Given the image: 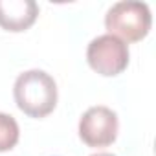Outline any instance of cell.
Here are the masks:
<instances>
[{
    "mask_svg": "<svg viewBox=\"0 0 156 156\" xmlns=\"http://www.w3.org/2000/svg\"><path fill=\"white\" fill-rule=\"evenodd\" d=\"M39 17V6L33 0H0V28L20 33L30 30Z\"/></svg>",
    "mask_w": 156,
    "mask_h": 156,
    "instance_id": "5",
    "label": "cell"
},
{
    "mask_svg": "<svg viewBox=\"0 0 156 156\" xmlns=\"http://www.w3.org/2000/svg\"><path fill=\"white\" fill-rule=\"evenodd\" d=\"M13 98L26 116L41 119L57 107V83L44 70H28L17 77Z\"/></svg>",
    "mask_w": 156,
    "mask_h": 156,
    "instance_id": "1",
    "label": "cell"
},
{
    "mask_svg": "<svg viewBox=\"0 0 156 156\" xmlns=\"http://www.w3.org/2000/svg\"><path fill=\"white\" fill-rule=\"evenodd\" d=\"M152 15L145 2H116L105 15V28L108 35L127 42H140L151 31Z\"/></svg>",
    "mask_w": 156,
    "mask_h": 156,
    "instance_id": "2",
    "label": "cell"
},
{
    "mask_svg": "<svg viewBox=\"0 0 156 156\" xmlns=\"http://www.w3.org/2000/svg\"><path fill=\"white\" fill-rule=\"evenodd\" d=\"M119 130L118 114L105 107H90L79 119V138L92 149H103L116 141Z\"/></svg>",
    "mask_w": 156,
    "mask_h": 156,
    "instance_id": "4",
    "label": "cell"
},
{
    "mask_svg": "<svg viewBox=\"0 0 156 156\" xmlns=\"http://www.w3.org/2000/svg\"><path fill=\"white\" fill-rule=\"evenodd\" d=\"M92 156H114V154H108V152H98V154H92Z\"/></svg>",
    "mask_w": 156,
    "mask_h": 156,
    "instance_id": "7",
    "label": "cell"
},
{
    "mask_svg": "<svg viewBox=\"0 0 156 156\" xmlns=\"http://www.w3.org/2000/svg\"><path fill=\"white\" fill-rule=\"evenodd\" d=\"M129 46L114 35H99L87 48V61L94 72L105 77L119 75L129 66Z\"/></svg>",
    "mask_w": 156,
    "mask_h": 156,
    "instance_id": "3",
    "label": "cell"
},
{
    "mask_svg": "<svg viewBox=\"0 0 156 156\" xmlns=\"http://www.w3.org/2000/svg\"><path fill=\"white\" fill-rule=\"evenodd\" d=\"M20 138L19 123L13 116L0 112V152L11 151Z\"/></svg>",
    "mask_w": 156,
    "mask_h": 156,
    "instance_id": "6",
    "label": "cell"
}]
</instances>
